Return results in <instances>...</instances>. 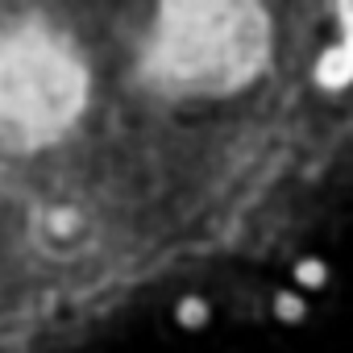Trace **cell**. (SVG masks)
Instances as JSON below:
<instances>
[{"instance_id": "obj_4", "label": "cell", "mask_w": 353, "mask_h": 353, "mask_svg": "<svg viewBox=\"0 0 353 353\" xmlns=\"http://www.w3.org/2000/svg\"><path fill=\"white\" fill-rule=\"evenodd\" d=\"M204 316H208V312H204V303H200V299H188V303L179 307V320H183V324H200Z\"/></svg>"}, {"instance_id": "obj_5", "label": "cell", "mask_w": 353, "mask_h": 353, "mask_svg": "<svg viewBox=\"0 0 353 353\" xmlns=\"http://www.w3.org/2000/svg\"><path fill=\"white\" fill-rule=\"evenodd\" d=\"M341 46H345V50L353 54V13H349V30H345V42H341Z\"/></svg>"}, {"instance_id": "obj_3", "label": "cell", "mask_w": 353, "mask_h": 353, "mask_svg": "<svg viewBox=\"0 0 353 353\" xmlns=\"http://www.w3.org/2000/svg\"><path fill=\"white\" fill-rule=\"evenodd\" d=\"M295 279H299V283H307V287H320V283H324V266H320V262H299Z\"/></svg>"}, {"instance_id": "obj_1", "label": "cell", "mask_w": 353, "mask_h": 353, "mask_svg": "<svg viewBox=\"0 0 353 353\" xmlns=\"http://www.w3.org/2000/svg\"><path fill=\"white\" fill-rule=\"evenodd\" d=\"M316 79H320L324 88H345V83L353 79V54H349L345 46L324 50V54H320V67H316Z\"/></svg>"}, {"instance_id": "obj_2", "label": "cell", "mask_w": 353, "mask_h": 353, "mask_svg": "<svg viewBox=\"0 0 353 353\" xmlns=\"http://www.w3.org/2000/svg\"><path fill=\"white\" fill-rule=\"evenodd\" d=\"M274 312H279L283 320H299V316H303V299H295V295H279V299H274Z\"/></svg>"}]
</instances>
